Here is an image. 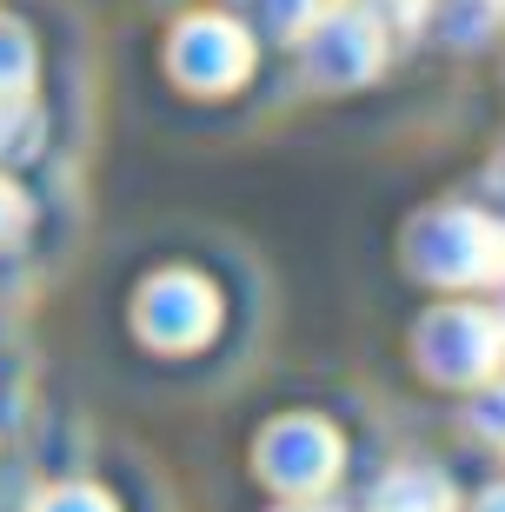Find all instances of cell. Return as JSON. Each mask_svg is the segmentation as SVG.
Segmentation results:
<instances>
[{"instance_id": "6", "label": "cell", "mask_w": 505, "mask_h": 512, "mask_svg": "<svg viewBox=\"0 0 505 512\" xmlns=\"http://www.w3.org/2000/svg\"><path fill=\"white\" fill-rule=\"evenodd\" d=\"M213 320H220V300L193 273H160L140 293V333L160 340V346H200L213 333Z\"/></svg>"}, {"instance_id": "2", "label": "cell", "mask_w": 505, "mask_h": 512, "mask_svg": "<svg viewBox=\"0 0 505 512\" xmlns=\"http://www.w3.org/2000/svg\"><path fill=\"white\" fill-rule=\"evenodd\" d=\"M412 253H419V273H432V280H486V273H499V227L492 220H479V213H432L426 227L412 233Z\"/></svg>"}, {"instance_id": "5", "label": "cell", "mask_w": 505, "mask_h": 512, "mask_svg": "<svg viewBox=\"0 0 505 512\" xmlns=\"http://www.w3.org/2000/svg\"><path fill=\"white\" fill-rule=\"evenodd\" d=\"M306 74L319 87H353L379 67V20L366 7H326L313 20V47H306Z\"/></svg>"}, {"instance_id": "12", "label": "cell", "mask_w": 505, "mask_h": 512, "mask_svg": "<svg viewBox=\"0 0 505 512\" xmlns=\"http://www.w3.org/2000/svg\"><path fill=\"white\" fill-rule=\"evenodd\" d=\"M479 512H505V486H492V493L479 499Z\"/></svg>"}, {"instance_id": "3", "label": "cell", "mask_w": 505, "mask_h": 512, "mask_svg": "<svg viewBox=\"0 0 505 512\" xmlns=\"http://www.w3.org/2000/svg\"><path fill=\"white\" fill-rule=\"evenodd\" d=\"M246 67H253V40L226 14H193L187 27L173 34V74L187 80V87H200V94L240 87Z\"/></svg>"}, {"instance_id": "14", "label": "cell", "mask_w": 505, "mask_h": 512, "mask_svg": "<svg viewBox=\"0 0 505 512\" xmlns=\"http://www.w3.org/2000/svg\"><path fill=\"white\" fill-rule=\"evenodd\" d=\"M293 512H313V506H293Z\"/></svg>"}, {"instance_id": "1", "label": "cell", "mask_w": 505, "mask_h": 512, "mask_svg": "<svg viewBox=\"0 0 505 512\" xmlns=\"http://www.w3.org/2000/svg\"><path fill=\"white\" fill-rule=\"evenodd\" d=\"M419 360L432 366V380H486L505 360V326L492 313H466V306L432 313L419 333Z\"/></svg>"}, {"instance_id": "8", "label": "cell", "mask_w": 505, "mask_h": 512, "mask_svg": "<svg viewBox=\"0 0 505 512\" xmlns=\"http://www.w3.org/2000/svg\"><path fill=\"white\" fill-rule=\"evenodd\" d=\"M40 140V114L20 94H0V160H27Z\"/></svg>"}, {"instance_id": "4", "label": "cell", "mask_w": 505, "mask_h": 512, "mask_svg": "<svg viewBox=\"0 0 505 512\" xmlns=\"http://www.w3.org/2000/svg\"><path fill=\"white\" fill-rule=\"evenodd\" d=\"M260 473L280 493H319L339 473V433L326 419H280L260 439Z\"/></svg>"}, {"instance_id": "10", "label": "cell", "mask_w": 505, "mask_h": 512, "mask_svg": "<svg viewBox=\"0 0 505 512\" xmlns=\"http://www.w3.org/2000/svg\"><path fill=\"white\" fill-rule=\"evenodd\" d=\"M34 512H113V499L100 486H54V493H40Z\"/></svg>"}, {"instance_id": "7", "label": "cell", "mask_w": 505, "mask_h": 512, "mask_svg": "<svg viewBox=\"0 0 505 512\" xmlns=\"http://www.w3.org/2000/svg\"><path fill=\"white\" fill-rule=\"evenodd\" d=\"M373 512H452V493L439 473H393L379 486Z\"/></svg>"}, {"instance_id": "13", "label": "cell", "mask_w": 505, "mask_h": 512, "mask_svg": "<svg viewBox=\"0 0 505 512\" xmlns=\"http://www.w3.org/2000/svg\"><path fill=\"white\" fill-rule=\"evenodd\" d=\"M499 187H505V167H499Z\"/></svg>"}, {"instance_id": "9", "label": "cell", "mask_w": 505, "mask_h": 512, "mask_svg": "<svg viewBox=\"0 0 505 512\" xmlns=\"http://www.w3.org/2000/svg\"><path fill=\"white\" fill-rule=\"evenodd\" d=\"M27 80H34V40L14 20H0V94H27Z\"/></svg>"}, {"instance_id": "11", "label": "cell", "mask_w": 505, "mask_h": 512, "mask_svg": "<svg viewBox=\"0 0 505 512\" xmlns=\"http://www.w3.org/2000/svg\"><path fill=\"white\" fill-rule=\"evenodd\" d=\"M20 227H27V200H20V193L0 180V240H14Z\"/></svg>"}]
</instances>
